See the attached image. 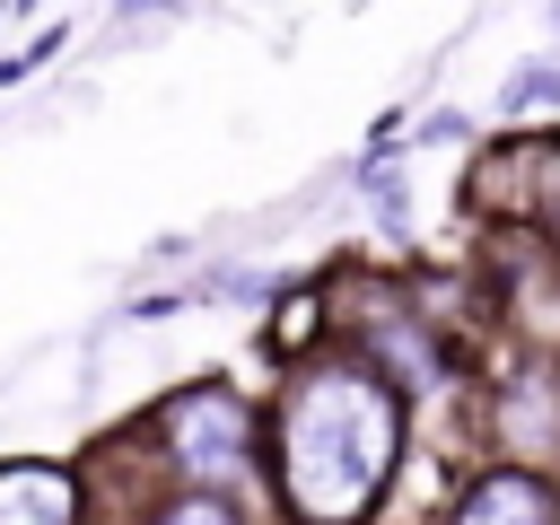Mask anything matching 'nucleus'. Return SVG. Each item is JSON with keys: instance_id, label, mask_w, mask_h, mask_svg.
Instances as JSON below:
<instances>
[{"instance_id": "3", "label": "nucleus", "mask_w": 560, "mask_h": 525, "mask_svg": "<svg viewBox=\"0 0 560 525\" xmlns=\"http://www.w3.org/2000/svg\"><path fill=\"white\" fill-rule=\"evenodd\" d=\"M490 446H499V464L560 481V359H525L490 394Z\"/></svg>"}, {"instance_id": "9", "label": "nucleus", "mask_w": 560, "mask_h": 525, "mask_svg": "<svg viewBox=\"0 0 560 525\" xmlns=\"http://www.w3.org/2000/svg\"><path fill=\"white\" fill-rule=\"evenodd\" d=\"M551 18H560V9H551Z\"/></svg>"}, {"instance_id": "5", "label": "nucleus", "mask_w": 560, "mask_h": 525, "mask_svg": "<svg viewBox=\"0 0 560 525\" xmlns=\"http://www.w3.org/2000/svg\"><path fill=\"white\" fill-rule=\"evenodd\" d=\"M79 516V490L61 464H9L0 472V525H70Z\"/></svg>"}, {"instance_id": "6", "label": "nucleus", "mask_w": 560, "mask_h": 525, "mask_svg": "<svg viewBox=\"0 0 560 525\" xmlns=\"http://www.w3.org/2000/svg\"><path fill=\"white\" fill-rule=\"evenodd\" d=\"M490 114H499V122H542V114H560V52H534V61H516V70L499 79Z\"/></svg>"}, {"instance_id": "1", "label": "nucleus", "mask_w": 560, "mask_h": 525, "mask_svg": "<svg viewBox=\"0 0 560 525\" xmlns=\"http://www.w3.org/2000/svg\"><path fill=\"white\" fill-rule=\"evenodd\" d=\"M402 464V385L376 359H315L280 394V499L298 525H359Z\"/></svg>"}, {"instance_id": "2", "label": "nucleus", "mask_w": 560, "mask_h": 525, "mask_svg": "<svg viewBox=\"0 0 560 525\" xmlns=\"http://www.w3.org/2000/svg\"><path fill=\"white\" fill-rule=\"evenodd\" d=\"M166 455L192 472V481H228L254 464V402L228 394V385H184L166 402Z\"/></svg>"}, {"instance_id": "4", "label": "nucleus", "mask_w": 560, "mask_h": 525, "mask_svg": "<svg viewBox=\"0 0 560 525\" xmlns=\"http://www.w3.org/2000/svg\"><path fill=\"white\" fill-rule=\"evenodd\" d=\"M446 525H560V481L551 472H516V464H481L455 490Z\"/></svg>"}, {"instance_id": "7", "label": "nucleus", "mask_w": 560, "mask_h": 525, "mask_svg": "<svg viewBox=\"0 0 560 525\" xmlns=\"http://www.w3.org/2000/svg\"><path fill=\"white\" fill-rule=\"evenodd\" d=\"M158 525H245V516H236V508H228L219 490H192V499H175V508H166Z\"/></svg>"}, {"instance_id": "8", "label": "nucleus", "mask_w": 560, "mask_h": 525, "mask_svg": "<svg viewBox=\"0 0 560 525\" xmlns=\"http://www.w3.org/2000/svg\"><path fill=\"white\" fill-rule=\"evenodd\" d=\"M464 131H472V122H464V114H429V122H420V131H411V140H464Z\"/></svg>"}]
</instances>
